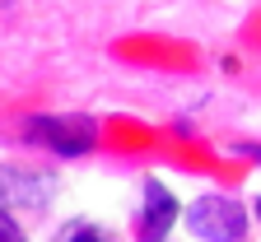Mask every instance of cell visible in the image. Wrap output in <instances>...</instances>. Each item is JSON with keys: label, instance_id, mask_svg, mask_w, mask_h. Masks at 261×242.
<instances>
[{"label": "cell", "instance_id": "cell-2", "mask_svg": "<svg viewBox=\"0 0 261 242\" xmlns=\"http://www.w3.org/2000/svg\"><path fill=\"white\" fill-rule=\"evenodd\" d=\"M182 224H187V233L196 242H247L252 214H247V205L238 196H228V191H201L187 205Z\"/></svg>", "mask_w": 261, "mask_h": 242}, {"label": "cell", "instance_id": "cell-5", "mask_svg": "<svg viewBox=\"0 0 261 242\" xmlns=\"http://www.w3.org/2000/svg\"><path fill=\"white\" fill-rule=\"evenodd\" d=\"M0 233H5V242H28V233H23V224H19V214H14V210L0 214Z\"/></svg>", "mask_w": 261, "mask_h": 242}, {"label": "cell", "instance_id": "cell-6", "mask_svg": "<svg viewBox=\"0 0 261 242\" xmlns=\"http://www.w3.org/2000/svg\"><path fill=\"white\" fill-rule=\"evenodd\" d=\"M233 154H243V158H252L261 168V145H233Z\"/></svg>", "mask_w": 261, "mask_h": 242}, {"label": "cell", "instance_id": "cell-4", "mask_svg": "<svg viewBox=\"0 0 261 242\" xmlns=\"http://www.w3.org/2000/svg\"><path fill=\"white\" fill-rule=\"evenodd\" d=\"M51 242H121L112 228H103L98 219H65L56 233H51Z\"/></svg>", "mask_w": 261, "mask_h": 242}, {"label": "cell", "instance_id": "cell-7", "mask_svg": "<svg viewBox=\"0 0 261 242\" xmlns=\"http://www.w3.org/2000/svg\"><path fill=\"white\" fill-rule=\"evenodd\" d=\"M252 214H256V224H261V191H256V200H252Z\"/></svg>", "mask_w": 261, "mask_h": 242}, {"label": "cell", "instance_id": "cell-8", "mask_svg": "<svg viewBox=\"0 0 261 242\" xmlns=\"http://www.w3.org/2000/svg\"><path fill=\"white\" fill-rule=\"evenodd\" d=\"M191 242H196V237H191Z\"/></svg>", "mask_w": 261, "mask_h": 242}, {"label": "cell", "instance_id": "cell-1", "mask_svg": "<svg viewBox=\"0 0 261 242\" xmlns=\"http://www.w3.org/2000/svg\"><path fill=\"white\" fill-rule=\"evenodd\" d=\"M23 140L56 158H84L98 149L103 130L84 112H38V117H23Z\"/></svg>", "mask_w": 261, "mask_h": 242}, {"label": "cell", "instance_id": "cell-3", "mask_svg": "<svg viewBox=\"0 0 261 242\" xmlns=\"http://www.w3.org/2000/svg\"><path fill=\"white\" fill-rule=\"evenodd\" d=\"M182 200L173 196V186L163 177H145L140 182V205H136V237L140 242H168L173 228L182 224Z\"/></svg>", "mask_w": 261, "mask_h": 242}]
</instances>
